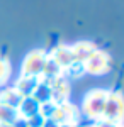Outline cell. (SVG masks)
<instances>
[{"label": "cell", "instance_id": "1", "mask_svg": "<svg viewBox=\"0 0 124 127\" xmlns=\"http://www.w3.org/2000/svg\"><path fill=\"white\" fill-rule=\"evenodd\" d=\"M109 95V90L104 88H95V90H90L85 95L83 102H82V108H80V114H83L88 120H99L102 119L104 114V107H105V100Z\"/></svg>", "mask_w": 124, "mask_h": 127}, {"label": "cell", "instance_id": "2", "mask_svg": "<svg viewBox=\"0 0 124 127\" xmlns=\"http://www.w3.org/2000/svg\"><path fill=\"white\" fill-rule=\"evenodd\" d=\"M102 119L114 122V124L124 122V95L121 92H109Z\"/></svg>", "mask_w": 124, "mask_h": 127}, {"label": "cell", "instance_id": "3", "mask_svg": "<svg viewBox=\"0 0 124 127\" xmlns=\"http://www.w3.org/2000/svg\"><path fill=\"white\" fill-rule=\"evenodd\" d=\"M46 59H48V53L44 49H32L31 53L26 54V58L22 61V66H20V75H26V76H41V71L46 64Z\"/></svg>", "mask_w": 124, "mask_h": 127}, {"label": "cell", "instance_id": "4", "mask_svg": "<svg viewBox=\"0 0 124 127\" xmlns=\"http://www.w3.org/2000/svg\"><path fill=\"white\" fill-rule=\"evenodd\" d=\"M83 66H85V73H88V75H94V76L105 75L111 69V56H109V53H105V51L97 48L87 58Z\"/></svg>", "mask_w": 124, "mask_h": 127}, {"label": "cell", "instance_id": "5", "mask_svg": "<svg viewBox=\"0 0 124 127\" xmlns=\"http://www.w3.org/2000/svg\"><path fill=\"white\" fill-rule=\"evenodd\" d=\"M51 119L56 122L58 126H61V124H78V120H80V110H78L76 105H73L68 100L65 103L56 105V110H55V114H53Z\"/></svg>", "mask_w": 124, "mask_h": 127}, {"label": "cell", "instance_id": "6", "mask_svg": "<svg viewBox=\"0 0 124 127\" xmlns=\"http://www.w3.org/2000/svg\"><path fill=\"white\" fill-rule=\"evenodd\" d=\"M49 87H51V102H55L56 105L68 102L71 87H70V80L65 75H61V76L55 78L53 81H49Z\"/></svg>", "mask_w": 124, "mask_h": 127}, {"label": "cell", "instance_id": "7", "mask_svg": "<svg viewBox=\"0 0 124 127\" xmlns=\"http://www.w3.org/2000/svg\"><path fill=\"white\" fill-rule=\"evenodd\" d=\"M49 59H53L60 68L65 71V68H68L73 61V56H71V48L66 46V44H58L51 49V53H48Z\"/></svg>", "mask_w": 124, "mask_h": 127}, {"label": "cell", "instance_id": "8", "mask_svg": "<svg viewBox=\"0 0 124 127\" xmlns=\"http://www.w3.org/2000/svg\"><path fill=\"white\" fill-rule=\"evenodd\" d=\"M71 48V56H73V61H80V63H85L87 58L97 49V46L90 41H80V42H75Z\"/></svg>", "mask_w": 124, "mask_h": 127}, {"label": "cell", "instance_id": "9", "mask_svg": "<svg viewBox=\"0 0 124 127\" xmlns=\"http://www.w3.org/2000/svg\"><path fill=\"white\" fill-rule=\"evenodd\" d=\"M38 83H39L38 76H26V75H20L19 80L15 81L14 88L19 92L22 97H31L32 92H34V88L38 87Z\"/></svg>", "mask_w": 124, "mask_h": 127}, {"label": "cell", "instance_id": "10", "mask_svg": "<svg viewBox=\"0 0 124 127\" xmlns=\"http://www.w3.org/2000/svg\"><path fill=\"white\" fill-rule=\"evenodd\" d=\"M22 98H24V97H22V95H20L14 87L3 88V90L0 92V103H3V105H7V107L14 108V110H17V108H19Z\"/></svg>", "mask_w": 124, "mask_h": 127}, {"label": "cell", "instance_id": "11", "mask_svg": "<svg viewBox=\"0 0 124 127\" xmlns=\"http://www.w3.org/2000/svg\"><path fill=\"white\" fill-rule=\"evenodd\" d=\"M17 114L22 119L32 117V115L39 114V103L32 97H24L22 102H20V105H19V108H17Z\"/></svg>", "mask_w": 124, "mask_h": 127}, {"label": "cell", "instance_id": "12", "mask_svg": "<svg viewBox=\"0 0 124 127\" xmlns=\"http://www.w3.org/2000/svg\"><path fill=\"white\" fill-rule=\"evenodd\" d=\"M63 75V69L58 66L56 63L53 61V59H46V64H44V68H43V71H41V76H39V80H43V81H53L55 78H58V76H61Z\"/></svg>", "mask_w": 124, "mask_h": 127}, {"label": "cell", "instance_id": "13", "mask_svg": "<svg viewBox=\"0 0 124 127\" xmlns=\"http://www.w3.org/2000/svg\"><path fill=\"white\" fill-rule=\"evenodd\" d=\"M31 97L34 98L39 105H41V103H44V102H49V100H51V87H49V83H48V81L39 80L38 87L34 88V92H32V95H31Z\"/></svg>", "mask_w": 124, "mask_h": 127}, {"label": "cell", "instance_id": "14", "mask_svg": "<svg viewBox=\"0 0 124 127\" xmlns=\"http://www.w3.org/2000/svg\"><path fill=\"white\" fill-rule=\"evenodd\" d=\"M63 75H65L68 80L70 78L78 80V78H82V76L85 75V66H83V63H80V61H71V64H70L68 68H65Z\"/></svg>", "mask_w": 124, "mask_h": 127}, {"label": "cell", "instance_id": "15", "mask_svg": "<svg viewBox=\"0 0 124 127\" xmlns=\"http://www.w3.org/2000/svg\"><path fill=\"white\" fill-rule=\"evenodd\" d=\"M17 117H19L17 110H14V108L0 103V124H10V126H12V124L17 120Z\"/></svg>", "mask_w": 124, "mask_h": 127}, {"label": "cell", "instance_id": "16", "mask_svg": "<svg viewBox=\"0 0 124 127\" xmlns=\"http://www.w3.org/2000/svg\"><path fill=\"white\" fill-rule=\"evenodd\" d=\"M10 75H12V64L5 56L0 54V87L7 85V81L10 80Z\"/></svg>", "mask_w": 124, "mask_h": 127}, {"label": "cell", "instance_id": "17", "mask_svg": "<svg viewBox=\"0 0 124 127\" xmlns=\"http://www.w3.org/2000/svg\"><path fill=\"white\" fill-rule=\"evenodd\" d=\"M55 110H56V103L49 100V102H44V103L39 105V115L43 119H51L53 114H55Z\"/></svg>", "mask_w": 124, "mask_h": 127}, {"label": "cell", "instance_id": "18", "mask_svg": "<svg viewBox=\"0 0 124 127\" xmlns=\"http://www.w3.org/2000/svg\"><path fill=\"white\" fill-rule=\"evenodd\" d=\"M44 120H46V119H43L39 114H36V115H32V117L26 119V124H27V127H43Z\"/></svg>", "mask_w": 124, "mask_h": 127}, {"label": "cell", "instance_id": "19", "mask_svg": "<svg viewBox=\"0 0 124 127\" xmlns=\"http://www.w3.org/2000/svg\"><path fill=\"white\" fill-rule=\"evenodd\" d=\"M92 127H121V124H114V122H109L105 119H99V120H94Z\"/></svg>", "mask_w": 124, "mask_h": 127}, {"label": "cell", "instance_id": "20", "mask_svg": "<svg viewBox=\"0 0 124 127\" xmlns=\"http://www.w3.org/2000/svg\"><path fill=\"white\" fill-rule=\"evenodd\" d=\"M12 127H27V124H26V119L17 117V120L12 124Z\"/></svg>", "mask_w": 124, "mask_h": 127}, {"label": "cell", "instance_id": "21", "mask_svg": "<svg viewBox=\"0 0 124 127\" xmlns=\"http://www.w3.org/2000/svg\"><path fill=\"white\" fill-rule=\"evenodd\" d=\"M43 127H58V124L53 120V119H46L44 124H43Z\"/></svg>", "mask_w": 124, "mask_h": 127}, {"label": "cell", "instance_id": "22", "mask_svg": "<svg viewBox=\"0 0 124 127\" xmlns=\"http://www.w3.org/2000/svg\"><path fill=\"white\" fill-rule=\"evenodd\" d=\"M58 127H78V124H61Z\"/></svg>", "mask_w": 124, "mask_h": 127}, {"label": "cell", "instance_id": "23", "mask_svg": "<svg viewBox=\"0 0 124 127\" xmlns=\"http://www.w3.org/2000/svg\"><path fill=\"white\" fill-rule=\"evenodd\" d=\"M0 127H12L10 124H0Z\"/></svg>", "mask_w": 124, "mask_h": 127}, {"label": "cell", "instance_id": "24", "mask_svg": "<svg viewBox=\"0 0 124 127\" xmlns=\"http://www.w3.org/2000/svg\"><path fill=\"white\" fill-rule=\"evenodd\" d=\"M121 127H124V122H123V124H121Z\"/></svg>", "mask_w": 124, "mask_h": 127}]
</instances>
